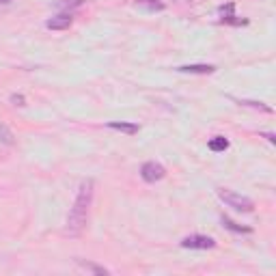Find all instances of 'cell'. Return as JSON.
I'll list each match as a JSON object with an SVG mask.
<instances>
[{
	"label": "cell",
	"instance_id": "52a82bcc",
	"mask_svg": "<svg viewBox=\"0 0 276 276\" xmlns=\"http://www.w3.org/2000/svg\"><path fill=\"white\" fill-rule=\"evenodd\" d=\"M177 72H181V74H214L216 67L214 65H181V67H177Z\"/></svg>",
	"mask_w": 276,
	"mask_h": 276
},
{
	"label": "cell",
	"instance_id": "ac0fdd59",
	"mask_svg": "<svg viewBox=\"0 0 276 276\" xmlns=\"http://www.w3.org/2000/svg\"><path fill=\"white\" fill-rule=\"evenodd\" d=\"M263 136H266V138H268V140H270V143H272V145L276 143V138H274V134H270V132H268V134H263Z\"/></svg>",
	"mask_w": 276,
	"mask_h": 276
},
{
	"label": "cell",
	"instance_id": "3957f363",
	"mask_svg": "<svg viewBox=\"0 0 276 276\" xmlns=\"http://www.w3.org/2000/svg\"><path fill=\"white\" fill-rule=\"evenodd\" d=\"M140 177H143V181H147V184H156V181H160L166 177V168L162 166L160 162H145L143 166H140Z\"/></svg>",
	"mask_w": 276,
	"mask_h": 276
},
{
	"label": "cell",
	"instance_id": "9a60e30c",
	"mask_svg": "<svg viewBox=\"0 0 276 276\" xmlns=\"http://www.w3.org/2000/svg\"><path fill=\"white\" fill-rule=\"evenodd\" d=\"M0 143H4V145H11V143H13V134H11L4 125H0Z\"/></svg>",
	"mask_w": 276,
	"mask_h": 276
},
{
	"label": "cell",
	"instance_id": "8fae6325",
	"mask_svg": "<svg viewBox=\"0 0 276 276\" xmlns=\"http://www.w3.org/2000/svg\"><path fill=\"white\" fill-rule=\"evenodd\" d=\"M76 263H78L80 268H84V270H89V272H93V274H104V276L110 274L104 266H97V263H91V261H84V259H76Z\"/></svg>",
	"mask_w": 276,
	"mask_h": 276
},
{
	"label": "cell",
	"instance_id": "30bf717a",
	"mask_svg": "<svg viewBox=\"0 0 276 276\" xmlns=\"http://www.w3.org/2000/svg\"><path fill=\"white\" fill-rule=\"evenodd\" d=\"M207 147H209V151H214V154H220V151H227L229 149V140L225 136H214L207 143Z\"/></svg>",
	"mask_w": 276,
	"mask_h": 276
},
{
	"label": "cell",
	"instance_id": "8992f818",
	"mask_svg": "<svg viewBox=\"0 0 276 276\" xmlns=\"http://www.w3.org/2000/svg\"><path fill=\"white\" fill-rule=\"evenodd\" d=\"M108 127L110 130H117V132H123V134H130V136L138 134V130H140L138 123H127V121H110Z\"/></svg>",
	"mask_w": 276,
	"mask_h": 276
},
{
	"label": "cell",
	"instance_id": "6da1fadb",
	"mask_svg": "<svg viewBox=\"0 0 276 276\" xmlns=\"http://www.w3.org/2000/svg\"><path fill=\"white\" fill-rule=\"evenodd\" d=\"M93 195H95V181L93 179H84L78 188V195L67 214V222H65V236L69 237H78L86 227V218H89V209L93 203Z\"/></svg>",
	"mask_w": 276,
	"mask_h": 276
},
{
	"label": "cell",
	"instance_id": "2e32d148",
	"mask_svg": "<svg viewBox=\"0 0 276 276\" xmlns=\"http://www.w3.org/2000/svg\"><path fill=\"white\" fill-rule=\"evenodd\" d=\"M11 104H15V106H24V95H11Z\"/></svg>",
	"mask_w": 276,
	"mask_h": 276
},
{
	"label": "cell",
	"instance_id": "4fadbf2b",
	"mask_svg": "<svg viewBox=\"0 0 276 276\" xmlns=\"http://www.w3.org/2000/svg\"><path fill=\"white\" fill-rule=\"evenodd\" d=\"M239 106H248V108H255V110H261V113H272V108L266 106L263 102H250V99H236Z\"/></svg>",
	"mask_w": 276,
	"mask_h": 276
},
{
	"label": "cell",
	"instance_id": "ba28073f",
	"mask_svg": "<svg viewBox=\"0 0 276 276\" xmlns=\"http://www.w3.org/2000/svg\"><path fill=\"white\" fill-rule=\"evenodd\" d=\"M220 222L225 225V229H229V231H233V233H246V236H248V233H252V229H250V227L237 225V222H236V220H231L229 216H222Z\"/></svg>",
	"mask_w": 276,
	"mask_h": 276
},
{
	"label": "cell",
	"instance_id": "277c9868",
	"mask_svg": "<svg viewBox=\"0 0 276 276\" xmlns=\"http://www.w3.org/2000/svg\"><path fill=\"white\" fill-rule=\"evenodd\" d=\"M181 248H192V250H209V248H216V239L209 237V236H188L181 239Z\"/></svg>",
	"mask_w": 276,
	"mask_h": 276
},
{
	"label": "cell",
	"instance_id": "5b68a950",
	"mask_svg": "<svg viewBox=\"0 0 276 276\" xmlns=\"http://www.w3.org/2000/svg\"><path fill=\"white\" fill-rule=\"evenodd\" d=\"M72 24H74L72 13H61V15L50 17V20L45 22V28H48V31H67Z\"/></svg>",
	"mask_w": 276,
	"mask_h": 276
},
{
	"label": "cell",
	"instance_id": "7c38bea8",
	"mask_svg": "<svg viewBox=\"0 0 276 276\" xmlns=\"http://www.w3.org/2000/svg\"><path fill=\"white\" fill-rule=\"evenodd\" d=\"M82 4H84V0H56V2H54V9H63L65 13H69L72 9L82 7Z\"/></svg>",
	"mask_w": 276,
	"mask_h": 276
},
{
	"label": "cell",
	"instance_id": "d6986e66",
	"mask_svg": "<svg viewBox=\"0 0 276 276\" xmlns=\"http://www.w3.org/2000/svg\"><path fill=\"white\" fill-rule=\"evenodd\" d=\"M13 0H0V4H11Z\"/></svg>",
	"mask_w": 276,
	"mask_h": 276
},
{
	"label": "cell",
	"instance_id": "e0dca14e",
	"mask_svg": "<svg viewBox=\"0 0 276 276\" xmlns=\"http://www.w3.org/2000/svg\"><path fill=\"white\" fill-rule=\"evenodd\" d=\"M218 11H220L222 15H225V13H227V15H231V13H233V4H227V7H225V4H222V7H220Z\"/></svg>",
	"mask_w": 276,
	"mask_h": 276
},
{
	"label": "cell",
	"instance_id": "9c48e42d",
	"mask_svg": "<svg viewBox=\"0 0 276 276\" xmlns=\"http://www.w3.org/2000/svg\"><path fill=\"white\" fill-rule=\"evenodd\" d=\"M136 7L149 11V13H156V11H164V2L162 0H136Z\"/></svg>",
	"mask_w": 276,
	"mask_h": 276
},
{
	"label": "cell",
	"instance_id": "7a4b0ae2",
	"mask_svg": "<svg viewBox=\"0 0 276 276\" xmlns=\"http://www.w3.org/2000/svg\"><path fill=\"white\" fill-rule=\"evenodd\" d=\"M218 197H220L222 203L229 205V207H233L236 211H244V214H250V211H255V203H252V198L244 197V195H237V192H233V190L218 188Z\"/></svg>",
	"mask_w": 276,
	"mask_h": 276
},
{
	"label": "cell",
	"instance_id": "5bb4252c",
	"mask_svg": "<svg viewBox=\"0 0 276 276\" xmlns=\"http://www.w3.org/2000/svg\"><path fill=\"white\" fill-rule=\"evenodd\" d=\"M220 24H233V26H242V24H248V20H239V17H236V15H225L220 20Z\"/></svg>",
	"mask_w": 276,
	"mask_h": 276
}]
</instances>
